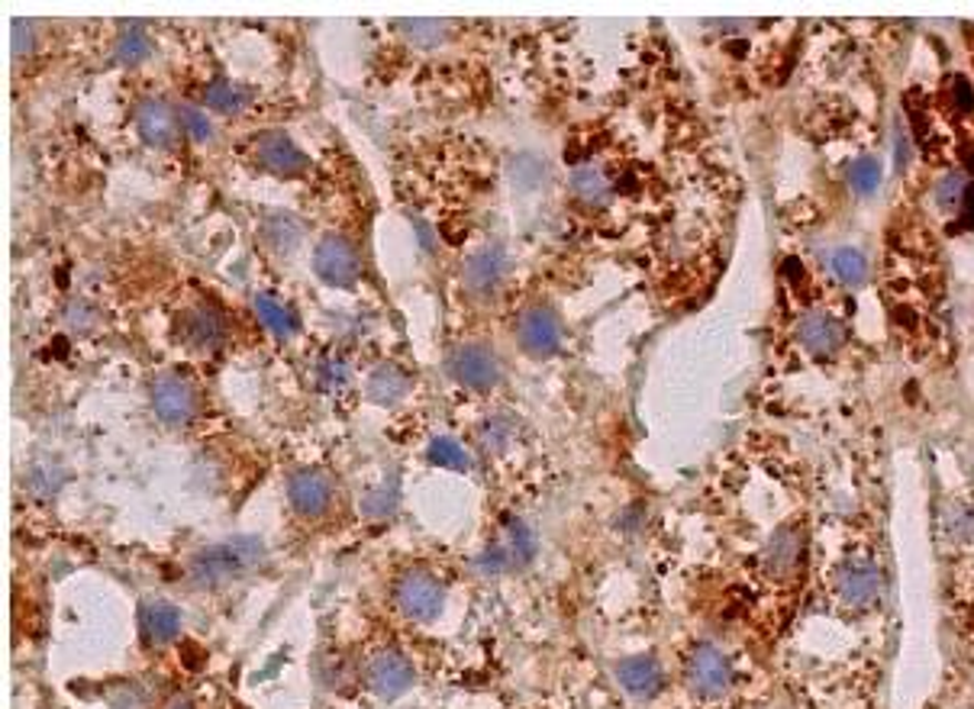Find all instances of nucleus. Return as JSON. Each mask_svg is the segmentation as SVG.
Wrapping results in <instances>:
<instances>
[{
    "mask_svg": "<svg viewBox=\"0 0 974 709\" xmlns=\"http://www.w3.org/2000/svg\"><path fill=\"white\" fill-rule=\"evenodd\" d=\"M265 562V545L258 538H229V542H219L214 548L201 552L194 562H191V584L194 587H223V584H233L239 577H246L249 571Z\"/></svg>",
    "mask_w": 974,
    "mask_h": 709,
    "instance_id": "obj_1",
    "label": "nucleus"
},
{
    "mask_svg": "<svg viewBox=\"0 0 974 709\" xmlns=\"http://www.w3.org/2000/svg\"><path fill=\"white\" fill-rule=\"evenodd\" d=\"M687 684L697 697L717 700L732 684V665L717 645H697L687 658Z\"/></svg>",
    "mask_w": 974,
    "mask_h": 709,
    "instance_id": "obj_2",
    "label": "nucleus"
},
{
    "mask_svg": "<svg viewBox=\"0 0 974 709\" xmlns=\"http://www.w3.org/2000/svg\"><path fill=\"white\" fill-rule=\"evenodd\" d=\"M445 603V587L427 571H413L398 584V606L417 623H430Z\"/></svg>",
    "mask_w": 974,
    "mask_h": 709,
    "instance_id": "obj_3",
    "label": "nucleus"
},
{
    "mask_svg": "<svg viewBox=\"0 0 974 709\" xmlns=\"http://www.w3.org/2000/svg\"><path fill=\"white\" fill-rule=\"evenodd\" d=\"M314 268L320 275V281L332 284V287H352L359 281L361 261L356 248L349 246L339 236H326L324 243L314 251Z\"/></svg>",
    "mask_w": 974,
    "mask_h": 709,
    "instance_id": "obj_4",
    "label": "nucleus"
},
{
    "mask_svg": "<svg viewBox=\"0 0 974 709\" xmlns=\"http://www.w3.org/2000/svg\"><path fill=\"white\" fill-rule=\"evenodd\" d=\"M452 374L471 390H488L498 384L501 378V361L491 346L471 342L452 352Z\"/></svg>",
    "mask_w": 974,
    "mask_h": 709,
    "instance_id": "obj_5",
    "label": "nucleus"
},
{
    "mask_svg": "<svg viewBox=\"0 0 974 709\" xmlns=\"http://www.w3.org/2000/svg\"><path fill=\"white\" fill-rule=\"evenodd\" d=\"M152 410L162 423L181 425L187 423L197 410V393L194 388L184 381V378H175V374H162L155 384H152Z\"/></svg>",
    "mask_w": 974,
    "mask_h": 709,
    "instance_id": "obj_6",
    "label": "nucleus"
},
{
    "mask_svg": "<svg viewBox=\"0 0 974 709\" xmlns=\"http://www.w3.org/2000/svg\"><path fill=\"white\" fill-rule=\"evenodd\" d=\"M516 339L530 354H552L562 346V319L548 307H530L520 317Z\"/></svg>",
    "mask_w": 974,
    "mask_h": 709,
    "instance_id": "obj_7",
    "label": "nucleus"
},
{
    "mask_svg": "<svg viewBox=\"0 0 974 709\" xmlns=\"http://www.w3.org/2000/svg\"><path fill=\"white\" fill-rule=\"evenodd\" d=\"M368 684L378 697L398 700L400 693H407L413 687V668L400 651H378L368 661Z\"/></svg>",
    "mask_w": 974,
    "mask_h": 709,
    "instance_id": "obj_8",
    "label": "nucleus"
},
{
    "mask_svg": "<svg viewBox=\"0 0 974 709\" xmlns=\"http://www.w3.org/2000/svg\"><path fill=\"white\" fill-rule=\"evenodd\" d=\"M839 600L845 606H855L862 609L868 603L878 600L881 594V574L871 562H845L842 571H839Z\"/></svg>",
    "mask_w": 974,
    "mask_h": 709,
    "instance_id": "obj_9",
    "label": "nucleus"
},
{
    "mask_svg": "<svg viewBox=\"0 0 974 709\" xmlns=\"http://www.w3.org/2000/svg\"><path fill=\"white\" fill-rule=\"evenodd\" d=\"M255 158L265 172H275V175H300L307 165L304 152L281 133H265L255 142Z\"/></svg>",
    "mask_w": 974,
    "mask_h": 709,
    "instance_id": "obj_10",
    "label": "nucleus"
},
{
    "mask_svg": "<svg viewBox=\"0 0 974 709\" xmlns=\"http://www.w3.org/2000/svg\"><path fill=\"white\" fill-rule=\"evenodd\" d=\"M506 268H510V258L504 248H481L465 261L462 278L471 294H491L506 278Z\"/></svg>",
    "mask_w": 974,
    "mask_h": 709,
    "instance_id": "obj_11",
    "label": "nucleus"
},
{
    "mask_svg": "<svg viewBox=\"0 0 974 709\" xmlns=\"http://www.w3.org/2000/svg\"><path fill=\"white\" fill-rule=\"evenodd\" d=\"M800 555H803V530L800 526H781L765 545V574L791 577Z\"/></svg>",
    "mask_w": 974,
    "mask_h": 709,
    "instance_id": "obj_12",
    "label": "nucleus"
},
{
    "mask_svg": "<svg viewBox=\"0 0 974 709\" xmlns=\"http://www.w3.org/2000/svg\"><path fill=\"white\" fill-rule=\"evenodd\" d=\"M797 336H800L803 349H810L813 354H835L842 349V342H845L842 322L830 317V314H820V310H813V314H807V317L800 319Z\"/></svg>",
    "mask_w": 974,
    "mask_h": 709,
    "instance_id": "obj_13",
    "label": "nucleus"
},
{
    "mask_svg": "<svg viewBox=\"0 0 974 709\" xmlns=\"http://www.w3.org/2000/svg\"><path fill=\"white\" fill-rule=\"evenodd\" d=\"M288 496L297 513L304 516H320L329 500H332V481L320 471H300L294 474L288 484Z\"/></svg>",
    "mask_w": 974,
    "mask_h": 709,
    "instance_id": "obj_14",
    "label": "nucleus"
},
{
    "mask_svg": "<svg viewBox=\"0 0 974 709\" xmlns=\"http://www.w3.org/2000/svg\"><path fill=\"white\" fill-rule=\"evenodd\" d=\"M136 123H140V133L148 145H172L175 136H178L181 120L175 116V110L165 104V101H145L136 113Z\"/></svg>",
    "mask_w": 974,
    "mask_h": 709,
    "instance_id": "obj_15",
    "label": "nucleus"
},
{
    "mask_svg": "<svg viewBox=\"0 0 974 709\" xmlns=\"http://www.w3.org/2000/svg\"><path fill=\"white\" fill-rule=\"evenodd\" d=\"M181 332L194 349H214L226 336V322L214 307H194L181 317Z\"/></svg>",
    "mask_w": 974,
    "mask_h": 709,
    "instance_id": "obj_16",
    "label": "nucleus"
},
{
    "mask_svg": "<svg viewBox=\"0 0 974 709\" xmlns=\"http://www.w3.org/2000/svg\"><path fill=\"white\" fill-rule=\"evenodd\" d=\"M616 677H619L623 690L636 700H649L662 690V668L652 658H626L616 668Z\"/></svg>",
    "mask_w": 974,
    "mask_h": 709,
    "instance_id": "obj_17",
    "label": "nucleus"
},
{
    "mask_svg": "<svg viewBox=\"0 0 974 709\" xmlns=\"http://www.w3.org/2000/svg\"><path fill=\"white\" fill-rule=\"evenodd\" d=\"M140 623H143V636L148 641H155V645H165L181 633L178 606L165 600L145 603L143 613H140Z\"/></svg>",
    "mask_w": 974,
    "mask_h": 709,
    "instance_id": "obj_18",
    "label": "nucleus"
},
{
    "mask_svg": "<svg viewBox=\"0 0 974 709\" xmlns=\"http://www.w3.org/2000/svg\"><path fill=\"white\" fill-rule=\"evenodd\" d=\"M504 555L510 567H523L533 562V555H536V538H533V532L526 523H520L516 516H510L504 520Z\"/></svg>",
    "mask_w": 974,
    "mask_h": 709,
    "instance_id": "obj_19",
    "label": "nucleus"
},
{
    "mask_svg": "<svg viewBox=\"0 0 974 709\" xmlns=\"http://www.w3.org/2000/svg\"><path fill=\"white\" fill-rule=\"evenodd\" d=\"M407 393V374L394 364H381L368 374V397L375 403H398Z\"/></svg>",
    "mask_w": 974,
    "mask_h": 709,
    "instance_id": "obj_20",
    "label": "nucleus"
},
{
    "mask_svg": "<svg viewBox=\"0 0 974 709\" xmlns=\"http://www.w3.org/2000/svg\"><path fill=\"white\" fill-rule=\"evenodd\" d=\"M572 187H575L577 201L587 204V207H604L611 201V181L594 165L577 168L575 177H572Z\"/></svg>",
    "mask_w": 974,
    "mask_h": 709,
    "instance_id": "obj_21",
    "label": "nucleus"
},
{
    "mask_svg": "<svg viewBox=\"0 0 974 709\" xmlns=\"http://www.w3.org/2000/svg\"><path fill=\"white\" fill-rule=\"evenodd\" d=\"M262 239L278 251H294L300 243V223L290 213H271L262 223Z\"/></svg>",
    "mask_w": 974,
    "mask_h": 709,
    "instance_id": "obj_22",
    "label": "nucleus"
},
{
    "mask_svg": "<svg viewBox=\"0 0 974 709\" xmlns=\"http://www.w3.org/2000/svg\"><path fill=\"white\" fill-rule=\"evenodd\" d=\"M830 271L839 278V281L845 284V287H859V284H865L868 278L865 255L855 251V248H835L830 255Z\"/></svg>",
    "mask_w": 974,
    "mask_h": 709,
    "instance_id": "obj_23",
    "label": "nucleus"
},
{
    "mask_svg": "<svg viewBox=\"0 0 974 709\" xmlns=\"http://www.w3.org/2000/svg\"><path fill=\"white\" fill-rule=\"evenodd\" d=\"M148 49H152V42H148V33L143 30V23H126L120 30L116 55H120L123 65H140V62H145L148 59Z\"/></svg>",
    "mask_w": 974,
    "mask_h": 709,
    "instance_id": "obj_24",
    "label": "nucleus"
},
{
    "mask_svg": "<svg viewBox=\"0 0 974 709\" xmlns=\"http://www.w3.org/2000/svg\"><path fill=\"white\" fill-rule=\"evenodd\" d=\"M255 314H258V319H262L275 336H290V332L297 329L294 317H290L288 310H285L275 297H268V294L255 297Z\"/></svg>",
    "mask_w": 974,
    "mask_h": 709,
    "instance_id": "obj_25",
    "label": "nucleus"
},
{
    "mask_svg": "<svg viewBox=\"0 0 974 709\" xmlns=\"http://www.w3.org/2000/svg\"><path fill=\"white\" fill-rule=\"evenodd\" d=\"M204 101L207 106H214L217 113H239L243 106H246V91H239L236 84H229V81H214L207 91H204Z\"/></svg>",
    "mask_w": 974,
    "mask_h": 709,
    "instance_id": "obj_26",
    "label": "nucleus"
},
{
    "mask_svg": "<svg viewBox=\"0 0 974 709\" xmlns=\"http://www.w3.org/2000/svg\"><path fill=\"white\" fill-rule=\"evenodd\" d=\"M430 461L449 471H469L471 459L469 452L455 442V439H435L430 445Z\"/></svg>",
    "mask_w": 974,
    "mask_h": 709,
    "instance_id": "obj_27",
    "label": "nucleus"
},
{
    "mask_svg": "<svg viewBox=\"0 0 974 709\" xmlns=\"http://www.w3.org/2000/svg\"><path fill=\"white\" fill-rule=\"evenodd\" d=\"M513 432H516V425L510 417H491V420H484L481 423V445L488 449V452H504L506 445H510V439H513Z\"/></svg>",
    "mask_w": 974,
    "mask_h": 709,
    "instance_id": "obj_28",
    "label": "nucleus"
},
{
    "mask_svg": "<svg viewBox=\"0 0 974 709\" xmlns=\"http://www.w3.org/2000/svg\"><path fill=\"white\" fill-rule=\"evenodd\" d=\"M510 177H513V184L520 191H533V187H540L542 181H545V165H542L536 155H520L510 165Z\"/></svg>",
    "mask_w": 974,
    "mask_h": 709,
    "instance_id": "obj_29",
    "label": "nucleus"
},
{
    "mask_svg": "<svg viewBox=\"0 0 974 709\" xmlns=\"http://www.w3.org/2000/svg\"><path fill=\"white\" fill-rule=\"evenodd\" d=\"M965 187H968V181L958 175V172L942 175L936 184V204L942 210H955V207H962V201H965Z\"/></svg>",
    "mask_w": 974,
    "mask_h": 709,
    "instance_id": "obj_30",
    "label": "nucleus"
},
{
    "mask_svg": "<svg viewBox=\"0 0 974 709\" xmlns=\"http://www.w3.org/2000/svg\"><path fill=\"white\" fill-rule=\"evenodd\" d=\"M849 181H852V187H855L862 197H871V194L881 187V165H878L874 158H862V162L852 165Z\"/></svg>",
    "mask_w": 974,
    "mask_h": 709,
    "instance_id": "obj_31",
    "label": "nucleus"
},
{
    "mask_svg": "<svg viewBox=\"0 0 974 709\" xmlns=\"http://www.w3.org/2000/svg\"><path fill=\"white\" fill-rule=\"evenodd\" d=\"M400 30H403V35H410L417 45H435L445 33V23L442 20H403Z\"/></svg>",
    "mask_w": 974,
    "mask_h": 709,
    "instance_id": "obj_32",
    "label": "nucleus"
},
{
    "mask_svg": "<svg viewBox=\"0 0 974 709\" xmlns=\"http://www.w3.org/2000/svg\"><path fill=\"white\" fill-rule=\"evenodd\" d=\"M178 120H181V126L187 130V136H191L194 142H207L211 140V133H214V130H211V120H207L201 110H194V106H184Z\"/></svg>",
    "mask_w": 974,
    "mask_h": 709,
    "instance_id": "obj_33",
    "label": "nucleus"
},
{
    "mask_svg": "<svg viewBox=\"0 0 974 709\" xmlns=\"http://www.w3.org/2000/svg\"><path fill=\"white\" fill-rule=\"evenodd\" d=\"M33 49V23L30 20H13V52L27 55Z\"/></svg>",
    "mask_w": 974,
    "mask_h": 709,
    "instance_id": "obj_34",
    "label": "nucleus"
},
{
    "mask_svg": "<svg viewBox=\"0 0 974 709\" xmlns=\"http://www.w3.org/2000/svg\"><path fill=\"white\" fill-rule=\"evenodd\" d=\"M952 97H955V104L962 106L965 113H972L974 110V91L965 78H955V91H952Z\"/></svg>",
    "mask_w": 974,
    "mask_h": 709,
    "instance_id": "obj_35",
    "label": "nucleus"
},
{
    "mask_svg": "<svg viewBox=\"0 0 974 709\" xmlns=\"http://www.w3.org/2000/svg\"><path fill=\"white\" fill-rule=\"evenodd\" d=\"M110 700H113V703H116V707H120V709H140V707H143V697H140V693H133V687H130V684H123V690H120V693H113Z\"/></svg>",
    "mask_w": 974,
    "mask_h": 709,
    "instance_id": "obj_36",
    "label": "nucleus"
},
{
    "mask_svg": "<svg viewBox=\"0 0 974 709\" xmlns=\"http://www.w3.org/2000/svg\"><path fill=\"white\" fill-rule=\"evenodd\" d=\"M339 381H346V364L342 361H326L324 364V384H339Z\"/></svg>",
    "mask_w": 974,
    "mask_h": 709,
    "instance_id": "obj_37",
    "label": "nucleus"
},
{
    "mask_svg": "<svg viewBox=\"0 0 974 709\" xmlns=\"http://www.w3.org/2000/svg\"><path fill=\"white\" fill-rule=\"evenodd\" d=\"M69 319H72L78 329H84V326H88V322L94 319V314H91V310H88L84 304H72V307H69Z\"/></svg>",
    "mask_w": 974,
    "mask_h": 709,
    "instance_id": "obj_38",
    "label": "nucleus"
},
{
    "mask_svg": "<svg viewBox=\"0 0 974 709\" xmlns=\"http://www.w3.org/2000/svg\"><path fill=\"white\" fill-rule=\"evenodd\" d=\"M962 216H965V226L974 229V184L965 187V201H962Z\"/></svg>",
    "mask_w": 974,
    "mask_h": 709,
    "instance_id": "obj_39",
    "label": "nucleus"
},
{
    "mask_svg": "<svg viewBox=\"0 0 974 709\" xmlns=\"http://www.w3.org/2000/svg\"><path fill=\"white\" fill-rule=\"evenodd\" d=\"M165 709H194V707H191V700H187V697H175V700H172V703H168Z\"/></svg>",
    "mask_w": 974,
    "mask_h": 709,
    "instance_id": "obj_40",
    "label": "nucleus"
}]
</instances>
